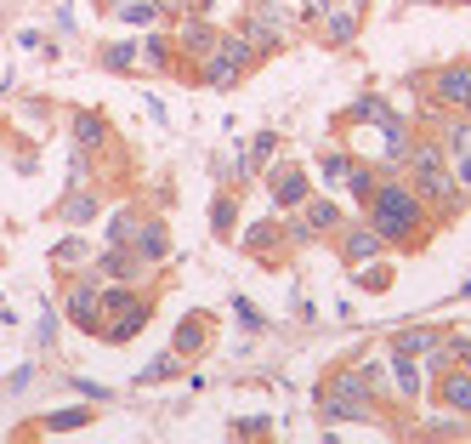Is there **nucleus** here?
Wrapping results in <instances>:
<instances>
[{
    "label": "nucleus",
    "mask_w": 471,
    "mask_h": 444,
    "mask_svg": "<svg viewBox=\"0 0 471 444\" xmlns=\"http://www.w3.org/2000/svg\"><path fill=\"white\" fill-rule=\"evenodd\" d=\"M369 217H375V234L381 239H415L426 228V211H420V194L415 188H398V182H375L369 194Z\"/></svg>",
    "instance_id": "f257e3e1"
},
{
    "label": "nucleus",
    "mask_w": 471,
    "mask_h": 444,
    "mask_svg": "<svg viewBox=\"0 0 471 444\" xmlns=\"http://www.w3.org/2000/svg\"><path fill=\"white\" fill-rule=\"evenodd\" d=\"M415 194H420L426 205H443V200H454V194H460V182L449 177L443 148H437V143H420V148H415Z\"/></svg>",
    "instance_id": "f03ea898"
},
{
    "label": "nucleus",
    "mask_w": 471,
    "mask_h": 444,
    "mask_svg": "<svg viewBox=\"0 0 471 444\" xmlns=\"http://www.w3.org/2000/svg\"><path fill=\"white\" fill-rule=\"evenodd\" d=\"M256 57H261V52H256V46H250L244 35H227V40H216V46H211V63L199 69V74H205L211 86H233L250 63H256Z\"/></svg>",
    "instance_id": "7ed1b4c3"
},
{
    "label": "nucleus",
    "mask_w": 471,
    "mask_h": 444,
    "mask_svg": "<svg viewBox=\"0 0 471 444\" xmlns=\"http://www.w3.org/2000/svg\"><path fill=\"white\" fill-rule=\"evenodd\" d=\"M437 97L443 103H454L466 120H471V63H454V69H443L437 74Z\"/></svg>",
    "instance_id": "20e7f679"
},
{
    "label": "nucleus",
    "mask_w": 471,
    "mask_h": 444,
    "mask_svg": "<svg viewBox=\"0 0 471 444\" xmlns=\"http://www.w3.org/2000/svg\"><path fill=\"white\" fill-rule=\"evenodd\" d=\"M437 399L454 405L460 416H471V371H443L437 364Z\"/></svg>",
    "instance_id": "39448f33"
},
{
    "label": "nucleus",
    "mask_w": 471,
    "mask_h": 444,
    "mask_svg": "<svg viewBox=\"0 0 471 444\" xmlns=\"http://www.w3.org/2000/svg\"><path fill=\"white\" fill-rule=\"evenodd\" d=\"M97 308H103V290L97 285H74L69 290V319L86 331H97Z\"/></svg>",
    "instance_id": "423d86ee"
},
{
    "label": "nucleus",
    "mask_w": 471,
    "mask_h": 444,
    "mask_svg": "<svg viewBox=\"0 0 471 444\" xmlns=\"http://www.w3.org/2000/svg\"><path fill=\"white\" fill-rule=\"evenodd\" d=\"M352 35H358V6H324V40L347 46Z\"/></svg>",
    "instance_id": "0eeeda50"
},
{
    "label": "nucleus",
    "mask_w": 471,
    "mask_h": 444,
    "mask_svg": "<svg viewBox=\"0 0 471 444\" xmlns=\"http://www.w3.org/2000/svg\"><path fill=\"white\" fill-rule=\"evenodd\" d=\"M131 245H136V256H143V263H160V256L170 251V234H165V222H143Z\"/></svg>",
    "instance_id": "6e6552de"
},
{
    "label": "nucleus",
    "mask_w": 471,
    "mask_h": 444,
    "mask_svg": "<svg viewBox=\"0 0 471 444\" xmlns=\"http://www.w3.org/2000/svg\"><path fill=\"white\" fill-rule=\"evenodd\" d=\"M143 325H148V302H131V314H120L114 325H103V336H108V342H131Z\"/></svg>",
    "instance_id": "1a4fd4ad"
},
{
    "label": "nucleus",
    "mask_w": 471,
    "mask_h": 444,
    "mask_svg": "<svg viewBox=\"0 0 471 444\" xmlns=\"http://www.w3.org/2000/svg\"><path fill=\"white\" fill-rule=\"evenodd\" d=\"M392 388H398V399H415V393H420L415 354H392Z\"/></svg>",
    "instance_id": "9d476101"
},
{
    "label": "nucleus",
    "mask_w": 471,
    "mask_h": 444,
    "mask_svg": "<svg viewBox=\"0 0 471 444\" xmlns=\"http://www.w3.org/2000/svg\"><path fill=\"white\" fill-rule=\"evenodd\" d=\"M437 348H443V342H437V331H398V336H392V354H437Z\"/></svg>",
    "instance_id": "9b49d317"
},
{
    "label": "nucleus",
    "mask_w": 471,
    "mask_h": 444,
    "mask_svg": "<svg viewBox=\"0 0 471 444\" xmlns=\"http://www.w3.org/2000/svg\"><path fill=\"white\" fill-rule=\"evenodd\" d=\"M273 200H278V205H302V200H307V177L295 172V165L273 177Z\"/></svg>",
    "instance_id": "f8f14e48"
},
{
    "label": "nucleus",
    "mask_w": 471,
    "mask_h": 444,
    "mask_svg": "<svg viewBox=\"0 0 471 444\" xmlns=\"http://www.w3.org/2000/svg\"><path fill=\"white\" fill-rule=\"evenodd\" d=\"M375 251H381V234H375V228H358V234H347V263H369Z\"/></svg>",
    "instance_id": "ddd939ff"
},
{
    "label": "nucleus",
    "mask_w": 471,
    "mask_h": 444,
    "mask_svg": "<svg viewBox=\"0 0 471 444\" xmlns=\"http://www.w3.org/2000/svg\"><path fill=\"white\" fill-rule=\"evenodd\" d=\"M103 137H108V126H103L97 114H80V120H74V143H80V148H103Z\"/></svg>",
    "instance_id": "4468645a"
},
{
    "label": "nucleus",
    "mask_w": 471,
    "mask_h": 444,
    "mask_svg": "<svg viewBox=\"0 0 471 444\" xmlns=\"http://www.w3.org/2000/svg\"><path fill=\"white\" fill-rule=\"evenodd\" d=\"M177 348H182V354H199V348H205V314H187V319H182Z\"/></svg>",
    "instance_id": "2eb2a0df"
},
{
    "label": "nucleus",
    "mask_w": 471,
    "mask_h": 444,
    "mask_svg": "<svg viewBox=\"0 0 471 444\" xmlns=\"http://www.w3.org/2000/svg\"><path fill=\"white\" fill-rule=\"evenodd\" d=\"M341 182H347V188L358 194V200H369V194H375V172H369V165H347V177H341Z\"/></svg>",
    "instance_id": "dca6fc26"
},
{
    "label": "nucleus",
    "mask_w": 471,
    "mask_h": 444,
    "mask_svg": "<svg viewBox=\"0 0 471 444\" xmlns=\"http://www.w3.org/2000/svg\"><path fill=\"white\" fill-rule=\"evenodd\" d=\"M86 422H91V410H57V416H45V433H74Z\"/></svg>",
    "instance_id": "f3484780"
},
{
    "label": "nucleus",
    "mask_w": 471,
    "mask_h": 444,
    "mask_svg": "<svg viewBox=\"0 0 471 444\" xmlns=\"http://www.w3.org/2000/svg\"><path fill=\"white\" fill-rule=\"evenodd\" d=\"M131 234H136V217H131V211H114V222H108V245H131Z\"/></svg>",
    "instance_id": "a211bd4d"
},
{
    "label": "nucleus",
    "mask_w": 471,
    "mask_h": 444,
    "mask_svg": "<svg viewBox=\"0 0 471 444\" xmlns=\"http://www.w3.org/2000/svg\"><path fill=\"white\" fill-rule=\"evenodd\" d=\"M182 46H187V52H211V46H216V35H211L205 23H187V35H182Z\"/></svg>",
    "instance_id": "6ab92c4d"
},
{
    "label": "nucleus",
    "mask_w": 471,
    "mask_h": 444,
    "mask_svg": "<svg viewBox=\"0 0 471 444\" xmlns=\"http://www.w3.org/2000/svg\"><path fill=\"white\" fill-rule=\"evenodd\" d=\"M62 217H69V222H91V217H97V200H91V194H80V200L62 205Z\"/></svg>",
    "instance_id": "aec40b11"
},
{
    "label": "nucleus",
    "mask_w": 471,
    "mask_h": 444,
    "mask_svg": "<svg viewBox=\"0 0 471 444\" xmlns=\"http://www.w3.org/2000/svg\"><path fill=\"white\" fill-rule=\"evenodd\" d=\"M273 148H278V137H273V131H261L256 143H250V165H267V160H273Z\"/></svg>",
    "instance_id": "412c9836"
},
{
    "label": "nucleus",
    "mask_w": 471,
    "mask_h": 444,
    "mask_svg": "<svg viewBox=\"0 0 471 444\" xmlns=\"http://www.w3.org/2000/svg\"><path fill=\"white\" fill-rule=\"evenodd\" d=\"M165 376H177V359H170V354H165V359H153V364H148V371L136 376V381H165Z\"/></svg>",
    "instance_id": "4be33fe9"
},
{
    "label": "nucleus",
    "mask_w": 471,
    "mask_h": 444,
    "mask_svg": "<svg viewBox=\"0 0 471 444\" xmlns=\"http://www.w3.org/2000/svg\"><path fill=\"white\" fill-rule=\"evenodd\" d=\"M131 57H136L131 46H108V52H103V63H108V69H131Z\"/></svg>",
    "instance_id": "5701e85b"
},
{
    "label": "nucleus",
    "mask_w": 471,
    "mask_h": 444,
    "mask_svg": "<svg viewBox=\"0 0 471 444\" xmlns=\"http://www.w3.org/2000/svg\"><path fill=\"white\" fill-rule=\"evenodd\" d=\"M233 433H239V439H256V433H267V422L261 416H239V422H233Z\"/></svg>",
    "instance_id": "b1692460"
},
{
    "label": "nucleus",
    "mask_w": 471,
    "mask_h": 444,
    "mask_svg": "<svg viewBox=\"0 0 471 444\" xmlns=\"http://www.w3.org/2000/svg\"><path fill=\"white\" fill-rule=\"evenodd\" d=\"M211 222L227 234V228H233V200H216V205H211Z\"/></svg>",
    "instance_id": "393cba45"
},
{
    "label": "nucleus",
    "mask_w": 471,
    "mask_h": 444,
    "mask_svg": "<svg viewBox=\"0 0 471 444\" xmlns=\"http://www.w3.org/2000/svg\"><path fill=\"white\" fill-rule=\"evenodd\" d=\"M120 18H125V23H148L153 6H148V0H136V6H120Z\"/></svg>",
    "instance_id": "a878e982"
},
{
    "label": "nucleus",
    "mask_w": 471,
    "mask_h": 444,
    "mask_svg": "<svg viewBox=\"0 0 471 444\" xmlns=\"http://www.w3.org/2000/svg\"><path fill=\"white\" fill-rule=\"evenodd\" d=\"M347 165H352L347 155H324V177H335V182H341V177H347Z\"/></svg>",
    "instance_id": "bb28decb"
},
{
    "label": "nucleus",
    "mask_w": 471,
    "mask_h": 444,
    "mask_svg": "<svg viewBox=\"0 0 471 444\" xmlns=\"http://www.w3.org/2000/svg\"><path fill=\"white\" fill-rule=\"evenodd\" d=\"M244 245H250V251H261V245H273V228H250V239H244Z\"/></svg>",
    "instance_id": "cd10ccee"
},
{
    "label": "nucleus",
    "mask_w": 471,
    "mask_h": 444,
    "mask_svg": "<svg viewBox=\"0 0 471 444\" xmlns=\"http://www.w3.org/2000/svg\"><path fill=\"white\" fill-rule=\"evenodd\" d=\"M454 182H460V188H471V155H460V172H454Z\"/></svg>",
    "instance_id": "c85d7f7f"
},
{
    "label": "nucleus",
    "mask_w": 471,
    "mask_h": 444,
    "mask_svg": "<svg viewBox=\"0 0 471 444\" xmlns=\"http://www.w3.org/2000/svg\"><path fill=\"white\" fill-rule=\"evenodd\" d=\"M307 6V18H324V0H302Z\"/></svg>",
    "instance_id": "c756f323"
},
{
    "label": "nucleus",
    "mask_w": 471,
    "mask_h": 444,
    "mask_svg": "<svg viewBox=\"0 0 471 444\" xmlns=\"http://www.w3.org/2000/svg\"><path fill=\"white\" fill-rule=\"evenodd\" d=\"M454 354H460V359H466V371H471V342H454Z\"/></svg>",
    "instance_id": "7c9ffc66"
}]
</instances>
